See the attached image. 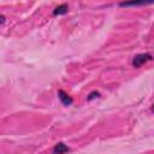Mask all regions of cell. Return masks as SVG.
<instances>
[{
	"mask_svg": "<svg viewBox=\"0 0 154 154\" xmlns=\"http://www.w3.org/2000/svg\"><path fill=\"white\" fill-rule=\"evenodd\" d=\"M58 97H59V100L61 101V103L64 105V106H70L72 102H73V100H72V97L67 94V93H65L64 90H58Z\"/></svg>",
	"mask_w": 154,
	"mask_h": 154,
	"instance_id": "cell-2",
	"label": "cell"
},
{
	"mask_svg": "<svg viewBox=\"0 0 154 154\" xmlns=\"http://www.w3.org/2000/svg\"><path fill=\"white\" fill-rule=\"evenodd\" d=\"M70 150V148L64 143V142H59L54 146L53 150H52V154H65Z\"/></svg>",
	"mask_w": 154,
	"mask_h": 154,
	"instance_id": "cell-3",
	"label": "cell"
},
{
	"mask_svg": "<svg viewBox=\"0 0 154 154\" xmlns=\"http://www.w3.org/2000/svg\"><path fill=\"white\" fill-rule=\"evenodd\" d=\"M5 20H6V19H5V17H4L2 14H0V24H4V23H5Z\"/></svg>",
	"mask_w": 154,
	"mask_h": 154,
	"instance_id": "cell-7",
	"label": "cell"
},
{
	"mask_svg": "<svg viewBox=\"0 0 154 154\" xmlns=\"http://www.w3.org/2000/svg\"><path fill=\"white\" fill-rule=\"evenodd\" d=\"M141 5H144V2H120L119 6H141Z\"/></svg>",
	"mask_w": 154,
	"mask_h": 154,
	"instance_id": "cell-6",
	"label": "cell"
},
{
	"mask_svg": "<svg viewBox=\"0 0 154 154\" xmlns=\"http://www.w3.org/2000/svg\"><path fill=\"white\" fill-rule=\"evenodd\" d=\"M67 11H69V6H67V4H61V5H58V6L54 8V11H53V16H61V14L67 13Z\"/></svg>",
	"mask_w": 154,
	"mask_h": 154,
	"instance_id": "cell-4",
	"label": "cell"
},
{
	"mask_svg": "<svg viewBox=\"0 0 154 154\" xmlns=\"http://www.w3.org/2000/svg\"><path fill=\"white\" fill-rule=\"evenodd\" d=\"M99 96H100V93L96 91V90H94V91H91V93L88 95L87 100H88V101H91V100H94V99H96V97H99Z\"/></svg>",
	"mask_w": 154,
	"mask_h": 154,
	"instance_id": "cell-5",
	"label": "cell"
},
{
	"mask_svg": "<svg viewBox=\"0 0 154 154\" xmlns=\"http://www.w3.org/2000/svg\"><path fill=\"white\" fill-rule=\"evenodd\" d=\"M149 60H152V54L150 53H140V54H136L132 58V66L136 67V69H138V67H141L143 64H146Z\"/></svg>",
	"mask_w": 154,
	"mask_h": 154,
	"instance_id": "cell-1",
	"label": "cell"
}]
</instances>
